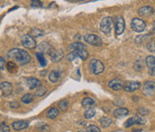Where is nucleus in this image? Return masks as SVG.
<instances>
[{"label":"nucleus","mask_w":155,"mask_h":132,"mask_svg":"<svg viewBox=\"0 0 155 132\" xmlns=\"http://www.w3.org/2000/svg\"><path fill=\"white\" fill-rule=\"evenodd\" d=\"M21 101H22V103H25V104H29L33 101V95L31 93H26L22 96Z\"/></svg>","instance_id":"cd10ccee"},{"label":"nucleus","mask_w":155,"mask_h":132,"mask_svg":"<svg viewBox=\"0 0 155 132\" xmlns=\"http://www.w3.org/2000/svg\"><path fill=\"white\" fill-rule=\"evenodd\" d=\"M7 57L15 61L16 63L20 64V65H26L31 61V55L24 49H12L8 51L7 53Z\"/></svg>","instance_id":"f257e3e1"},{"label":"nucleus","mask_w":155,"mask_h":132,"mask_svg":"<svg viewBox=\"0 0 155 132\" xmlns=\"http://www.w3.org/2000/svg\"><path fill=\"white\" fill-rule=\"evenodd\" d=\"M96 111H95V109L94 108H90V109H87L86 111L84 112V118L86 120H90L91 119L94 115H95Z\"/></svg>","instance_id":"2f4dec72"},{"label":"nucleus","mask_w":155,"mask_h":132,"mask_svg":"<svg viewBox=\"0 0 155 132\" xmlns=\"http://www.w3.org/2000/svg\"><path fill=\"white\" fill-rule=\"evenodd\" d=\"M48 79L52 83H57L60 79V72L58 69L52 70L48 75Z\"/></svg>","instance_id":"aec40b11"},{"label":"nucleus","mask_w":155,"mask_h":132,"mask_svg":"<svg viewBox=\"0 0 155 132\" xmlns=\"http://www.w3.org/2000/svg\"><path fill=\"white\" fill-rule=\"evenodd\" d=\"M6 68L10 73H15V72L17 71V66L14 61H9L6 64Z\"/></svg>","instance_id":"c756f323"},{"label":"nucleus","mask_w":155,"mask_h":132,"mask_svg":"<svg viewBox=\"0 0 155 132\" xmlns=\"http://www.w3.org/2000/svg\"><path fill=\"white\" fill-rule=\"evenodd\" d=\"M0 89H1V93L4 97H8L13 93V86H12L11 83L6 82V81L1 82Z\"/></svg>","instance_id":"9d476101"},{"label":"nucleus","mask_w":155,"mask_h":132,"mask_svg":"<svg viewBox=\"0 0 155 132\" xmlns=\"http://www.w3.org/2000/svg\"><path fill=\"white\" fill-rule=\"evenodd\" d=\"M9 104H10V108H12V109H17L20 107V104L17 102H13V103H10Z\"/></svg>","instance_id":"e433bc0d"},{"label":"nucleus","mask_w":155,"mask_h":132,"mask_svg":"<svg viewBox=\"0 0 155 132\" xmlns=\"http://www.w3.org/2000/svg\"><path fill=\"white\" fill-rule=\"evenodd\" d=\"M36 57H37V59H38L39 63H40L41 66H45L47 65V59H45L44 54H42V53H41V52H37V53H36Z\"/></svg>","instance_id":"c85d7f7f"},{"label":"nucleus","mask_w":155,"mask_h":132,"mask_svg":"<svg viewBox=\"0 0 155 132\" xmlns=\"http://www.w3.org/2000/svg\"><path fill=\"white\" fill-rule=\"evenodd\" d=\"M145 63L148 67V73L151 76H155V57L154 56H147L145 59Z\"/></svg>","instance_id":"9b49d317"},{"label":"nucleus","mask_w":155,"mask_h":132,"mask_svg":"<svg viewBox=\"0 0 155 132\" xmlns=\"http://www.w3.org/2000/svg\"><path fill=\"white\" fill-rule=\"evenodd\" d=\"M84 40L85 42H87L90 45L96 46V47H100L102 44L101 38L95 35V34H86V35H84Z\"/></svg>","instance_id":"0eeeda50"},{"label":"nucleus","mask_w":155,"mask_h":132,"mask_svg":"<svg viewBox=\"0 0 155 132\" xmlns=\"http://www.w3.org/2000/svg\"><path fill=\"white\" fill-rule=\"evenodd\" d=\"M125 20L122 16H117L115 18V31L117 35H121L125 31Z\"/></svg>","instance_id":"1a4fd4ad"},{"label":"nucleus","mask_w":155,"mask_h":132,"mask_svg":"<svg viewBox=\"0 0 155 132\" xmlns=\"http://www.w3.org/2000/svg\"><path fill=\"white\" fill-rule=\"evenodd\" d=\"M38 49H39V52H41L42 54H48V55H50L51 52L54 50L52 46L48 42H46L40 43V45L38 46Z\"/></svg>","instance_id":"ddd939ff"},{"label":"nucleus","mask_w":155,"mask_h":132,"mask_svg":"<svg viewBox=\"0 0 155 132\" xmlns=\"http://www.w3.org/2000/svg\"><path fill=\"white\" fill-rule=\"evenodd\" d=\"M28 127H29V123L25 120H17V121H14L12 123V128L16 131L25 130Z\"/></svg>","instance_id":"dca6fc26"},{"label":"nucleus","mask_w":155,"mask_h":132,"mask_svg":"<svg viewBox=\"0 0 155 132\" xmlns=\"http://www.w3.org/2000/svg\"><path fill=\"white\" fill-rule=\"evenodd\" d=\"M141 87V83L138 81H127L124 84V90L126 92L131 93V92H135L139 88Z\"/></svg>","instance_id":"f8f14e48"},{"label":"nucleus","mask_w":155,"mask_h":132,"mask_svg":"<svg viewBox=\"0 0 155 132\" xmlns=\"http://www.w3.org/2000/svg\"><path fill=\"white\" fill-rule=\"evenodd\" d=\"M68 101L66 99H63L61 101L58 102V109L61 110V111H66L68 108Z\"/></svg>","instance_id":"bb28decb"},{"label":"nucleus","mask_w":155,"mask_h":132,"mask_svg":"<svg viewBox=\"0 0 155 132\" xmlns=\"http://www.w3.org/2000/svg\"><path fill=\"white\" fill-rule=\"evenodd\" d=\"M44 34V31H42L41 29H38V28H33L30 32V35L31 37H41V36H43Z\"/></svg>","instance_id":"a878e982"},{"label":"nucleus","mask_w":155,"mask_h":132,"mask_svg":"<svg viewBox=\"0 0 155 132\" xmlns=\"http://www.w3.org/2000/svg\"><path fill=\"white\" fill-rule=\"evenodd\" d=\"M26 84L28 86V87L31 90H33L35 88L40 87L41 86V81L35 77H30L26 80Z\"/></svg>","instance_id":"f3484780"},{"label":"nucleus","mask_w":155,"mask_h":132,"mask_svg":"<svg viewBox=\"0 0 155 132\" xmlns=\"http://www.w3.org/2000/svg\"><path fill=\"white\" fill-rule=\"evenodd\" d=\"M112 26H113V21H112V18L110 16H106V17L102 18V20L101 21V23H100L101 31L105 34L110 33Z\"/></svg>","instance_id":"7ed1b4c3"},{"label":"nucleus","mask_w":155,"mask_h":132,"mask_svg":"<svg viewBox=\"0 0 155 132\" xmlns=\"http://www.w3.org/2000/svg\"><path fill=\"white\" fill-rule=\"evenodd\" d=\"M128 114H129V110L127 108H118V109L114 110V112H113L114 117L117 118V119L124 118V117L127 116Z\"/></svg>","instance_id":"6ab92c4d"},{"label":"nucleus","mask_w":155,"mask_h":132,"mask_svg":"<svg viewBox=\"0 0 155 132\" xmlns=\"http://www.w3.org/2000/svg\"><path fill=\"white\" fill-rule=\"evenodd\" d=\"M40 5H41V1H36V0L31 1V6L35 7V6H40Z\"/></svg>","instance_id":"58836bf2"},{"label":"nucleus","mask_w":155,"mask_h":132,"mask_svg":"<svg viewBox=\"0 0 155 132\" xmlns=\"http://www.w3.org/2000/svg\"><path fill=\"white\" fill-rule=\"evenodd\" d=\"M89 67H90V70L91 71V73L94 75H100L105 69L104 64L100 59H92L90 60Z\"/></svg>","instance_id":"f03ea898"},{"label":"nucleus","mask_w":155,"mask_h":132,"mask_svg":"<svg viewBox=\"0 0 155 132\" xmlns=\"http://www.w3.org/2000/svg\"><path fill=\"white\" fill-rule=\"evenodd\" d=\"M87 129H88L91 132H101V129L98 127V126H96V125H93V124H91L90 126L87 127Z\"/></svg>","instance_id":"f704fd0d"},{"label":"nucleus","mask_w":155,"mask_h":132,"mask_svg":"<svg viewBox=\"0 0 155 132\" xmlns=\"http://www.w3.org/2000/svg\"><path fill=\"white\" fill-rule=\"evenodd\" d=\"M146 48L147 49L152 52V53H155V38L153 39H151L146 45Z\"/></svg>","instance_id":"7c9ffc66"},{"label":"nucleus","mask_w":155,"mask_h":132,"mask_svg":"<svg viewBox=\"0 0 155 132\" xmlns=\"http://www.w3.org/2000/svg\"><path fill=\"white\" fill-rule=\"evenodd\" d=\"M146 122L145 119H143L140 115H135L131 118H129L126 122H125V128H130L134 125H143Z\"/></svg>","instance_id":"423d86ee"},{"label":"nucleus","mask_w":155,"mask_h":132,"mask_svg":"<svg viewBox=\"0 0 155 132\" xmlns=\"http://www.w3.org/2000/svg\"><path fill=\"white\" fill-rule=\"evenodd\" d=\"M21 42H22V45L25 49H32L36 48V41L30 34L22 35V38H21Z\"/></svg>","instance_id":"39448f33"},{"label":"nucleus","mask_w":155,"mask_h":132,"mask_svg":"<svg viewBox=\"0 0 155 132\" xmlns=\"http://www.w3.org/2000/svg\"><path fill=\"white\" fill-rule=\"evenodd\" d=\"M68 49L72 52V51L79 50V49H86V46L84 44L81 43V42H74V43L69 45Z\"/></svg>","instance_id":"5701e85b"},{"label":"nucleus","mask_w":155,"mask_h":132,"mask_svg":"<svg viewBox=\"0 0 155 132\" xmlns=\"http://www.w3.org/2000/svg\"><path fill=\"white\" fill-rule=\"evenodd\" d=\"M5 59L3 58V57H0V69H1V71H3L4 69H5Z\"/></svg>","instance_id":"4c0bfd02"},{"label":"nucleus","mask_w":155,"mask_h":132,"mask_svg":"<svg viewBox=\"0 0 155 132\" xmlns=\"http://www.w3.org/2000/svg\"><path fill=\"white\" fill-rule=\"evenodd\" d=\"M77 132H91L88 129H86V130H79V131Z\"/></svg>","instance_id":"ea45409f"},{"label":"nucleus","mask_w":155,"mask_h":132,"mask_svg":"<svg viewBox=\"0 0 155 132\" xmlns=\"http://www.w3.org/2000/svg\"><path fill=\"white\" fill-rule=\"evenodd\" d=\"M82 105L84 108L90 109V108H91L92 106L95 105V101L92 98H91V97H85L82 101Z\"/></svg>","instance_id":"4be33fe9"},{"label":"nucleus","mask_w":155,"mask_h":132,"mask_svg":"<svg viewBox=\"0 0 155 132\" xmlns=\"http://www.w3.org/2000/svg\"><path fill=\"white\" fill-rule=\"evenodd\" d=\"M47 93V88L45 87V86H40V87H38V89L36 90V92H35V95L36 96H38V97H41V96H43L45 93Z\"/></svg>","instance_id":"473e14b6"},{"label":"nucleus","mask_w":155,"mask_h":132,"mask_svg":"<svg viewBox=\"0 0 155 132\" xmlns=\"http://www.w3.org/2000/svg\"><path fill=\"white\" fill-rule=\"evenodd\" d=\"M143 93L146 96L155 95V82L154 81H146L143 86Z\"/></svg>","instance_id":"6e6552de"},{"label":"nucleus","mask_w":155,"mask_h":132,"mask_svg":"<svg viewBox=\"0 0 155 132\" xmlns=\"http://www.w3.org/2000/svg\"><path fill=\"white\" fill-rule=\"evenodd\" d=\"M131 28L136 32H142L145 30L146 23L141 18H133L131 20Z\"/></svg>","instance_id":"20e7f679"},{"label":"nucleus","mask_w":155,"mask_h":132,"mask_svg":"<svg viewBox=\"0 0 155 132\" xmlns=\"http://www.w3.org/2000/svg\"><path fill=\"white\" fill-rule=\"evenodd\" d=\"M100 123H101V126L102 127V128H109L110 126L111 125V123H112V119L110 118V117H102L101 119V120H100Z\"/></svg>","instance_id":"b1692460"},{"label":"nucleus","mask_w":155,"mask_h":132,"mask_svg":"<svg viewBox=\"0 0 155 132\" xmlns=\"http://www.w3.org/2000/svg\"><path fill=\"white\" fill-rule=\"evenodd\" d=\"M109 87L113 91H120L124 88V83L120 79H113L109 82Z\"/></svg>","instance_id":"2eb2a0df"},{"label":"nucleus","mask_w":155,"mask_h":132,"mask_svg":"<svg viewBox=\"0 0 155 132\" xmlns=\"http://www.w3.org/2000/svg\"><path fill=\"white\" fill-rule=\"evenodd\" d=\"M137 112H138V114H140V116H145V115L149 114V110L144 107H140L137 109Z\"/></svg>","instance_id":"72a5a7b5"},{"label":"nucleus","mask_w":155,"mask_h":132,"mask_svg":"<svg viewBox=\"0 0 155 132\" xmlns=\"http://www.w3.org/2000/svg\"><path fill=\"white\" fill-rule=\"evenodd\" d=\"M9 131H10V128H9V126H7L5 122H2V123H1V128H0V132H9Z\"/></svg>","instance_id":"c9c22d12"},{"label":"nucleus","mask_w":155,"mask_h":132,"mask_svg":"<svg viewBox=\"0 0 155 132\" xmlns=\"http://www.w3.org/2000/svg\"><path fill=\"white\" fill-rule=\"evenodd\" d=\"M153 8L152 6H142L141 8L138 9V14L141 15V16H148V15H151L153 14Z\"/></svg>","instance_id":"a211bd4d"},{"label":"nucleus","mask_w":155,"mask_h":132,"mask_svg":"<svg viewBox=\"0 0 155 132\" xmlns=\"http://www.w3.org/2000/svg\"><path fill=\"white\" fill-rule=\"evenodd\" d=\"M59 114V110L57 107H51L47 111V118L50 120L56 119Z\"/></svg>","instance_id":"412c9836"},{"label":"nucleus","mask_w":155,"mask_h":132,"mask_svg":"<svg viewBox=\"0 0 155 132\" xmlns=\"http://www.w3.org/2000/svg\"><path fill=\"white\" fill-rule=\"evenodd\" d=\"M49 56L53 62L58 63L64 58V51L62 49H54Z\"/></svg>","instance_id":"4468645a"},{"label":"nucleus","mask_w":155,"mask_h":132,"mask_svg":"<svg viewBox=\"0 0 155 132\" xmlns=\"http://www.w3.org/2000/svg\"><path fill=\"white\" fill-rule=\"evenodd\" d=\"M74 52L76 54L77 58H80V59H83V60H85V59H87V58H88V56H89L88 51H87L86 49H79V50H74Z\"/></svg>","instance_id":"393cba45"}]
</instances>
